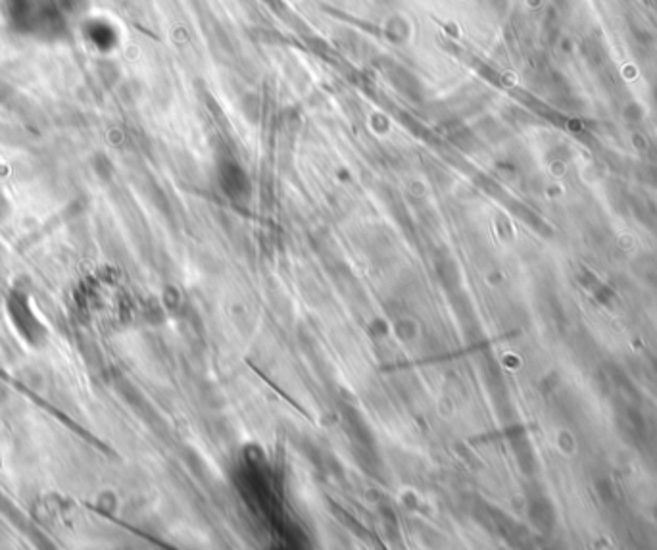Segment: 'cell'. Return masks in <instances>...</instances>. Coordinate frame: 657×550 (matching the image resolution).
I'll return each instance as SVG.
<instances>
[{"instance_id": "6da1fadb", "label": "cell", "mask_w": 657, "mask_h": 550, "mask_svg": "<svg viewBox=\"0 0 657 550\" xmlns=\"http://www.w3.org/2000/svg\"><path fill=\"white\" fill-rule=\"evenodd\" d=\"M8 96H12V89L8 87L6 83L0 79V101H6Z\"/></svg>"}]
</instances>
